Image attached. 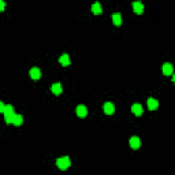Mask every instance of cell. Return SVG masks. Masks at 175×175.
<instances>
[{"mask_svg":"<svg viewBox=\"0 0 175 175\" xmlns=\"http://www.w3.org/2000/svg\"><path fill=\"white\" fill-rule=\"evenodd\" d=\"M75 111H77V115H78L79 118H85L86 115H88V110H86L85 105H78Z\"/></svg>","mask_w":175,"mask_h":175,"instance_id":"5b68a950","label":"cell"},{"mask_svg":"<svg viewBox=\"0 0 175 175\" xmlns=\"http://www.w3.org/2000/svg\"><path fill=\"white\" fill-rule=\"evenodd\" d=\"M148 108H149L150 111L157 110V108H159V101H157L156 99H153V97L148 99Z\"/></svg>","mask_w":175,"mask_h":175,"instance_id":"3957f363","label":"cell"},{"mask_svg":"<svg viewBox=\"0 0 175 175\" xmlns=\"http://www.w3.org/2000/svg\"><path fill=\"white\" fill-rule=\"evenodd\" d=\"M92 11L94 15H100L103 12V8H101V4L100 3H94L92 6Z\"/></svg>","mask_w":175,"mask_h":175,"instance_id":"4fadbf2b","label":"cell"},{"mask_svg":"<svg viewBox=\"0 0 175 175\" xmlns=\"http://www.w3.org/2000/svg\"><path fill=\"white\" fill-rule=\"evenodd\" d=\"M133 10H134L136 14H142V12H144L142 3H139V1H134V3H133Z\"/></svg>","mask_w":175,"mask_h":175,"instance_id":"ba28073f","label":"cell"},{"mask_svg":"<svg viewBox=\"0 0 175 175\" xmlns=\"http://www.w3.org/2000/svg\"><path fill=\"white\" fill-rule=\"evenodd\" d=\"M4 8H6V3H4V0H0V12L4 11Z\"/></svg>","mask_w":175,"mask_h":175,"instance_id":"2e32d148","label":"cell"},{"mask_svg":"<svg viewBox=\"0 0 175 175\" xmlns=\"http://www.w3.org/2000/svg\"><path fill=\"white\" fill-rule=\"evenodd\" d=\"M3 114H4V121H6V123H11V119L14 116V108H12V105H6Z\"/></svg>","mask_w":175,"mask_h":175,"instance_id":"6da1fadb","label":"cell"},{"mask_svg":"<svg viewBox=\"0 0 175 175\" xmlns=\"http://www.w3.org/2000/svg\"><path fill=\"white\" fill-rule=\"evenodd\" d=\"M22 122H23V118H22V115H18V114H14L12 119H11V123L14 126H21Z\"/></svg>","mask_w":175,"mask_h":175,"instance_id":"8992f818","label":"cell"},{"mask_svg":"<svg viewBox=\"0 0 175 175\" xmlns=\"http://www.w3.org/2000/svg\"><path fill=\"white\" fill-rule=\"evenodd\" d=\"M129 142H130V147H131L133 149H138L139 148V138L138 137H131Z\"/></svg>","mask_w":175,"mask_h":175,"instance_id":"7c38bea8","label":"cell"},{"mask_svg":"<svg viewBox=\"0 0 175 175\" xmlns=\"http://www.w3.org/2000/svg\"><path fill=\"white\" fill-rule=\"evenodd\" d=\"M56 166H57V168H60V170H67V168L71 166V161H70L68 157H60V159L56 160Z\"/></svg>","mask_w":175,"mask_h":175,"instance_id":"7a4b0ae2","label":"cell"},{"mask_svg":"<svg viewBox=\"0 0 175 175\" xmlns=\"http://www.w3.org/2000/svg\"><path fill=\"white\" fill-rule=\"evenodd\" d=\"M104 112L107 115H112L115 112V105L112 103H105L104 104Z\"/></svg>","mask_w":175,"mask_h":175,"instance_id":"277c9868","label":"cell"},{"mask_svg":"<svg viewBox=\"0 0 175 175\" xmlns=\"http://www.w3.org/2000/svg\"><path fill=\"white\" fill-rule=\"evenodd\" d=\"M163 74L164 75L172 74V66L170 65V63H164V65H163Z\"/></svg>","mask_w":175,"mask_h":175,"instance_id":"9a60e30c","label":"cell"},{"mask_svg":"<svg viewBox=\"0 0 175 175\" xmlns=\"http://www.w3.org/2000/svg\"><path fill=\"white\" fill-rule=\"evenodd\" d=\"M4 107H6V105H4V104L0 101V112H3V111H4Z\"/></svg>","mask_w":175,"mask_h":175,"instance_id":"e0dca14e","label":"cell"},{"mask_svg":"<svg viewBox=\"0 0 175 175\" xmlns=\"http://www.w3.org/2000/svg\"><path fill=\"white\" fill-rule=\"evenodd\" d=\"M29 74H30V77H32L33 79H40V77H41V71H40V68H37V67H33Z\"/></svg>","mask_w":175,"mask_h":175,"instance_id":"30bf717a","label":"cell"},{"mask_svg":"<svg viewBox=\"0 0 175 175\" xmlns=\"http://www.w3.org/2000/svg\"><path fill=\"white\" fill-rule=\"evenodd\" d=\"M59 63H60L62 66H70L71 60H70L68 55H67V54H65V55H62V56L59 57Z\"/></svg>","mask_w":175,"mask_h":175,"instance_id":"9c48e42d","label":"cell"},{"mask_svg":"<svg viewBox=\"0 0 175 175\" xmlns=\"http://www.w3.org/2000/svg\"><path fill=\"white\" fill-rule=\"evenodd\" d=\"M112 22H114L115 26H121L122 25V17L119 12H115V14H112Z\"/></svg>","mask_w":175,"mask_h":175,"instance_id":"8fae6325","label":"cell"},{"mask_svg":"<svg viewBox=\"0 0 175 175\" xmlns=\"http://www.w3.org/2000/svg\"><path fill=\"white\" fill-rule=\"evenodd\" d=\"M131 111H133V114L137 115V116H139V115H142V105L141 104H133L131 105Z\"/></svg>","mask_w":175,"mask_h":175,"instance_id":"52a82bcc","label":"cell"},{"mask_svg":"<svg viewBox=\"0 0 175 175\" xmlns=\"http://www.w3.org/2000/svg\"><path fill=\"white\" fill-rule=\"evenodd\" d=\"M51 90H52V93H54V94H60L63 89H62V85H60V84L56 82V84H54V85H52Z\"/></svg>","mask_w":175,"mask_h":175,"instance_id":"5bb4252c","label":"cell"}]
</instances>
